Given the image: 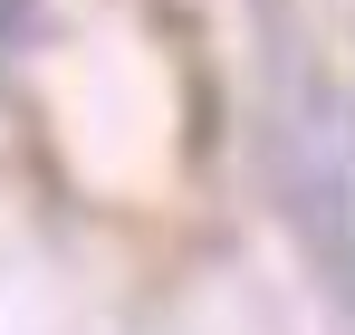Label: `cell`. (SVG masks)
Segmentation results:
<instances>
[{
    "label": "cell",
    "instance_id": "obj_1",
    "mask_svg": "<svg viewBox=\"0 0 355 335\" xmlns=\"http://www.w3.org/2000/svg\"><path fill=\"white\" fill-rule=\"evenodd\" d=\"M19 10H29V0H0V29H10V19H19Z\"/></svg>",
    "mask_w": 355,
    "mask_h": 335
}]
</instances>
